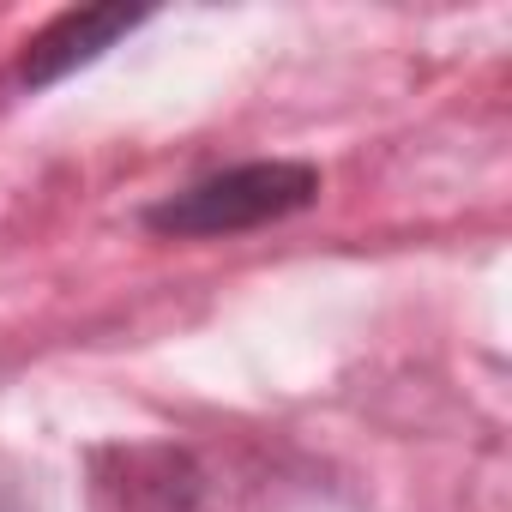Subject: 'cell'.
Masks as SVG:
<instances>
[{
    "label": "cell",
    "instance_id": "cell-1",
    "mask_svg": "<svg viewBox=\"0 0 512 512\" xmlns=\"http://www.w3.org/2000/svg\"><path fill=\"white\" fill-rule=\"evenodd\" d=\"M314 199H320V169L308 163H235L223 175H205L169 193L163 205L145 211V223L157 235H241V229L278 223Z\"/></svg>",
    "mask_w": 512,
    "mask_h": 512
},
{
    "label": "cell",
    "instance_id": "cell-2",
    "mask_svg": "<svg viewBox=\"0 0 512 512\" xmlns=\"http://www.w3.org/2000/svg\"><path fill=\"white\" fill-rule=\"evenodd\" d=\"M145 13H127V7H91V13H61L43 37H31V55H25V67H19V79L37 91V85H55V79H67L73 67H85V61H97L115 37H127L133 25H139Z\"/></svg>",
    "mask_w": 512,
    "mask_h": 512
}]
</instances>
